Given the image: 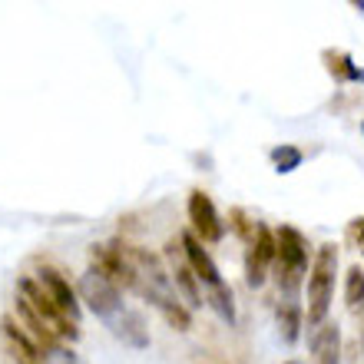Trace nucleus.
Segmentation results:
<instances>
[{"label": "nucleus", "mask_w": 364, "mask_h": 364, "mask_svg": "<svg viewBox=\"0 0 364 364\" xmlns=\"http://www.w3.org/2000/svg\"><path fill=\"white\" fill-rule=\"evenodd\" d=\"M33 278H37L40 285H43V291H47V295L53 298V301H57V305L80 325V295H77V288L70 285V278H63L57 269H53V265H43V269H40Z\"/></svg>", "instance_id": "nucleus-10"}, {"label": "nucleus", "mask_w": 364, "mask_h": 364, "mask_svg": "<svg viewBox=\"0 0 364 364\" xmlns=\"http://www.w3.org/2000/svg\"><path fill=\"white\" fill-rule=\"evenodd\" d=\"M77 295H80V301L93 311L96 318H103L106 325L113 321L119 311H123V295H119V288L113 285V282H106L100 272H93L90 269L87 275L80 278V285H77Z\"/></svg>", "instance_id": "nucleus-6"}, {"label": "nucleus", "mask_w": 364, "mask_h": 364, "mask_svg": "<svg viewBox=\"0 0 364 364\" xmlns=\"http://www.w3.org/2000/svg\"><path fill=\"white\" fill-rule=\"evenodd\" d=\"M133 262H136L133 291H139V295H143L146 301H149V305H153L156 311L176 328V331H186V328L192 325V311L179 301V291H176L173 275H169V269L163 265V259L153 255V252L136 249L133 245Z\"/></svg>", "instance_id": "nucleus-1"}, {"label": "nucleus", "mask_w": 364, "mask_h": 364, "mask_svg": "<svg viewBox=\"0 0 364 364\" xmlns=\"http://www.w3.org/2000/svg\"><path fill=\"white\" fill-rule=\"evenodd\" d=\"M166 255H169V275H173V285L176 291L182 295V301H186V308H202L205 305V298H202L199 291V278H196V272L189 269V262H186V255H182V242H169L166 245Z\"/></svg>", "instance_id": "nucleus-9"}, {"label": "nucleus", "mask_w": 364, "mask_h": 364, "mask_svg": "<svg viewBox=\"0 0 364 364\" xmlns=\"http://www.w3.org/2000/svg\"><path fill=\"white\" fill-rule=\"evenodd\" d=\"M47 364H83V361H80L73 351H67V348H63V351H57V355H50Z\"/></svg>", "instance_id": "nucleus-18"}, {"label": "nucleus", "mask_w": 364, "mask_h": 364, "mask_svg": "<svg viewBox=\"0 0 364 364\" xmlns=\"http://www.w3.org/2000/svg\"><path fill=\"white\" fill-rule=\"evenodd\" d=\"M269 159H272V166H275V173H295L305 156H301V149H298V146L282 143V146H275V149L269 153Z\"/></svg>", "instance_id": "nucleus-16"}, {"label": "nucleus", "mask_w": 364, "mask_h": 364, "mask_svg": "<svg viewBox=\"0 0 364 364\" xmlns=\"http://www.w3.org/2000/svg\"><path fill=\"white\" fill-rule=\"evenodd\" d=\"M109 331H113L116 338H123L126 345H133V348H146V345H149L146 321H143V315H139V311H133V308H123V311L109 321Z\"/></svg>", "instance_id": "nucleus-11"}, {"label": "nucleus", "mask_w": 364, "mask_h": 364, "mask_svg": "<svg viewBox=\"0 0 364 364\" xmlns=\"http://www.w3.org/2000/svg\"><path fill=\"white\" fill-rule=\"evenodd\" d=\"M179 242H182V255H186V262H189V269L196 272L199 285H205V305H212V311H215L222 321L235 325V301H232V288L225 285L219 265L212 262V255L202 249V242L196 239L192 232H182Z\"/></svg>", "instance_id": "nucleus-3"}, {"label": "nucleus", "mask_w": 364, "mask_h": 364, "mask_svg": "<svg viewBox=\"0 0 364 364\" xmlns=\"http://www.w3.org/2000/svg\"><path fill=\"white\" fill-rule=\"evenodd\" d=\"M275 318H278V335L285 345H295L298 335H301V325H305V311L298 301H285L278 298V308H275Z\"/></svg>", "instance_id": "nucleus-13"}, {"label": "nucleus", "mask_w": 364, "mask_h": 364, "mask_svg": "<svg viewBox=\"0 0 364 364\" xmlns=\"http://www.w3.org/2000/svg\"><path fill=\"white\" fill-rule=\"evenodd\" d=\"M17 291H20L17 301L27 308L30 315L37 318L40 325L47 328V331L57 338V341H63V345H67V341H77V338H80V325L67 315V311H63V308L57 305V301H53V298L47 295V291H43V285H40L33 275L20 278Z\"/></svg>", "instance_id": "nucleus-4"}, {"label": "nucleus", "mask_w": 364, "mask_h": 364, "mask_svg": "<svg viewBox=\"0 0 364 364\" xmlns=\"http://www.w3.org/2000/svg\"><path fill=\"white\" fill-rule=\"evenodd\" d=\"M361 133H364V119H361Z\"/></svg>", "instance_id": "nucleus-20"}, {"label": "nucleus", "mask_w": 364, "mask_h": 364, "mask_svg": "<svg viewBox=\"0 0 364 364\" xmlns=\"http://www.w3.org/2000/svg\"><path fill=\"white\" fill-rule=\"evenodd\" d=\"M348 239L355 242V249L364 255V215H358V219L348 222Z\"/></svg>", "instance_id": "nucleus-17"}, {"label": "nucleus", "mask_w": 364, "mask_h": 364, "mask_svg": "<svg viewBox=\"0 0 364 364\" xmlns=\"http://www.w3.org/2000/svg\"><path fill=\"white\" fill-rule=\"evenodd\" d=\"M311 272V245L295 225L275 229V278H278V298L298 301L305 275Z\"/></svg>", "instance_id": "nucleus-2"}, {"label": "nucleus", "mask_w": 364, "mask_h": 364, "mask_svg": "<svg viewBox=\"0 0 364 364\" xmlns=\"http://www.w3.org/2000/svg\"><path fill=\"white\" fill-rule=\"evenodd\" d=\"M345 301L351 311L364 308V269L361 265H351L345 275Z\"/></svg>", "instance_id": "nucleus-15"}, {"label": "nucleus", "mask_w": 364, "mask_h": 364, "mask_svg": "<svg viewBox=\"0 0 364 364\" xmlns=\"http://www.w3.org/2000/svg\"><path fill=\"white\" fill-rule=\"evenodd\" d=\"M311 351H315V364H341V331L338 325L325 321L311 338Z\"/></svg>", "instance_id": "nucleus-12"}, {"label": "nucleus", "mask_w": 364, "mask_h": 364, "mask_svg": "<svg viewBox=\"0 0 364 364\" xmlns=\"http://www.w3.org/2000/svg\"><path fill=\"white\" fill-rule=\"evenodd\" d=\"M285 364H301V361H285Z\"/></svg>", "instance_id": "nucleus-19"}, {"label": "nucleus", "mask_w": 364, "mask_h": 364, "mask_svg": "<svg viewBox=\"0 0 364 364\" xmlns=\"http://www.w3.org/2000/svg\"><path fill=\"white\" fill-rule=\"evenodd\" d=\"M272 265H275V232L265 222H259L252 242L245 245V282H249V288L265 285Z\"/></svg>", "instance_id": "nucleus-8"}, {"label": "nucleus", "mask_w": 364, "mask_h": 364, "mask_svg": "<svg viewBox=\"0 0 364 364\" xmlns=\"http://www.w3.org/2000/svg\"><path fill=\"white\" fill-rule=\"evenodd\" d=\"M328 73L338 80V83H364V70L355 67V60L348 57L345 50H325L321 53Z\"/></svg>", "instance_id": "nucleus-14"}, {"label": "nucleus", "mask_w": 364, "mask_h": 364, "mask_svg": "<svg viewBox=\"0 0 364 364\" xmlns=\"http://www.w3.org/2000/svg\"><path fill=\"white\" fill-rule=\"evenodd\" d=\"M335 275H338V245L328 242L315 252L311 272H308V328L325 325L328 311H331V295H335Z\"/></svg>", "instance_id": "nucleus-5"}, {"label": "nucleus", "mask_w": 364, "mask_h": 364, "mask_svg": "<svg viewBox=\"0 0 364 364\" xmlns=\"http://www.w3.org/2000/svg\"><path fill=\"white\" fill-rule=\"evenodd\" d=\"M189 225H192V235L205 245H215V242L225 239V222H222L215 202H212L209 192L202 189H192L189 192Z\"/></svg>", "instance_id": "nucleus-7"}]
</instances>
